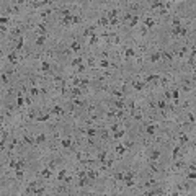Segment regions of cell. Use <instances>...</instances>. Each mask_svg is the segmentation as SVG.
<instances>
[{
    "label": "cell",
    "instance_id": "cell-1",
    "mask_svg": "<svg viewBox=\"0 0 196 196\" xmlns=\"http://www.w3.org/2000/svg\"><path fill=\"white\" fill-rule=\"evenodd\" d=\"M131 85H132V88H134V90H142V88L146 87V84H144V82H140V80H134Z\"/></svg>",
    "mask_w": 196,
    "mask_h": 196
},
{
    "label": "cell",
    "instance_id": "cell-2",
    "mask_svg": "<svg viewBox=\"0 0 196 196\" xmlns=\"http://www.w3.org/2000/svg\"><path fill=\"white\" fill-rule=\"evenodd\" d=\"M159 157H160V150H150V154H149L150 162H155Z\"/></svg>",
    "mask_w": 196,
    "mask_h": 196
},
{
    "label": "cell",
    "instance_id": "cell-3",
    "mask_svg": "<svg viewBox=\"0 0 196 196\" xmlns=\"http://www.w3.org/2000/svg\"><path fill=\"white\" fill-rule=\"evenodd\" d=\"M7 59H8V62H10V64H17L20 57H17V54H15V52H10L8 56H7Z\"/></svg>",
    "mask_w": 196,
    "mask_h": 196
},
{
    "label": "cell",
    "instance_id": "cell-4",
    "mask_svg": "<svg viewBox=\"0 0 196 196\" xmlns=\"http://www.w3.org/2000/svg\"><path fill=\"white\" fill-rule=\"evenodd\" d=\"M46 38H47V34H41V36L34 41V44H36V46H43V44L46 43Z\"/></svg>",
    "mask_w": 196,
    "mask_h": 196
},
{
    "label": "cell",
    "instance_id": "cell-5",
    "mask_svg": "<svg viewBox=\"0 0 196 196\" xmlns=\"http://www.w3.org/2000/svg\"><path fill=\"white\" fill-rule=\"evenodd\" d=\"M129 57H134V51L131 47H126L124 49V59H129Z\"/></svg>",
    "mask_w": 196,
    "mask_h": 196
},
{
    "label": "cell",
    "instance_id": "cell-6",
    "mask_svg": "<svg viewBox=\"0 0 196 196\" xmlns=\"http://www.w3.org/2000/svg\"><path fill=\"white\" fill-rule=\"evenodd\" d=\"M126 147H124V146H123V144H119V146H116V154H118V155H123V154H124V152H126Z\"/></svg>",
    "mask_w": 196,
    "mask_h": 196
},
{
    "label": "cell",
    "instance_id": "cell-7",
    "mask_svg": "<svg viewBox=\"0 0 196 196\" xmlns=\"http://www.w3.org/2000/svg\"><path fill=\"white\" fill-rule=\"evenodd\" d=\"M159 59H160V52H155V54H150V62H152V64L159 62Z\"/></svg>",
    "mask_w": 196,
    "mask_h": 196
},
{
    "label": "cell",
    "instance_id": "cell-8",
    "mask_svg": "<svg viewBox=\"0 0 196 196\" xmlns=\"http://www.w3.org/2000/svg\"><path fill=\"white\" fill-rule=\"evenodd\" d=\"M155 128H157V124H150V126H147V128H146L147 134H149V136H152V134L155 132Z\"/></svg>",
    "mask_w": 196,
    "mask_h": 196
},
{
    "label": "cell",
    "instance_id": "cell-9",
    "mask_svg": "<svg viewBox=\"0 0 196 196\" xmlns=\"http://www.w3.org/2000/svg\"><path fill=\"white\" fill-rule=\"evenodd\" d=\"M62 113H64V110H62L61 106H54V108H52V114H56V116H61Z\"/></svg>",
    "mask_w": 196,
    "mask_h": 196
},
{
    "label": "cell",
    "instance_id": "cell-10",
    "mask_svg": "<svg viewBox=\"0 0 196 196\" xmlns=\"http://www.w3.org/2000/svg\"><path fill=\"white\" fill-rule=\"evenodd\" d=\"M70 146H72V137H69V139H64V140H62V147L69 149Z\"/></svg>",
    "mask_w": 196,
    "mask_h": 196
},
{
    "label": "cell",
    "instance_id": "cell-11",
    "mask_svg": "<svg viewBox=\"0 0 196 196\" xmlns=\"http://www.w3.org/2000/svg\"><path fill=\"white\" fill-rule=\"evenodd\" d=\"M82 62H84V57H75L74 61H72V64H70V65H72V67H75V65H80Z\"/></svg>",
    "mask_w": 196,
    "mask_h": 196
},
{
    "label": "cell",
    "instance_id": "cell-12",
    "mask_svg": "<svg viewBox=\"0 0 196 196\" xmlns=\"http://www.w3.org/2000/svg\"><path fill=\"white\" fill-rule=\"evenodd\" d=\"M70 51H75V52H78V51H80V44H78L77 41H74V43L70 44Z\"/></svg>",
    "mask_w": 196,
    "mask_h": 196
},
{
    "label": "cell",
    "instance_id": "cell-13",
    "mask_svg": "<svg viewBox=\"0 0 196 196\" xmlns=\"http://www.w3.org/2000/svg\"><path fill=\"white\" fill-rule=\"evenodd\" d=\"M41 177L43 178H51V170H47V168H44V170H43V172H41Z\"/></svg>",
    "mask_w": 196,
    "mask_h": 196
},
{
    "label": "cell",
    "instance_id": "cell-14",
    "mask_svg": "<svg viewBox=\"0 0 196 196\" xmlns=\"http://www.w3.org/2000/svg\"><path fill=\"white\" fill-rule=\"evenodd\" d=\"M188 139H190V136H188V134H185V132H183V134H180V142H181V144H183V142H186Z\"/></svg>",
    "mask_w": 196,
    "mask_h": 196
},
{
    "label": "cell",
    "instance_id": "cell-15",
    "mask_svg": "<svg viewBox=\"0 0 196 196\" xmlns=\"http://www.w3.org/2000/svg\"><path fill=\"white\" fill-rule=\"evenodd\" d=\"M51 69V65L47 64V62H43V65H41V72H47Z\"/></svg>",
    "mask_w": 196,
    "mask_h": 196
},
{
    "label": "cell",
    "instance_id": "cell-16",
    "mask_svg": "<svg viewBox=\"0 0 196 196\" xmlns=\"http://www.w3.org/2000/svg\"><path fill=\"white\" fill-rule=\"evenodd\" d=\"M85 134L90 136V137H95V136H96V131L95 129H88V131H85Z\"/></svg>",
    "mask_w": 196,
    "mask_h": 196
},
{
    "label": "cell",
    "instance_id": "cell-17",
    "mask_svg": "<svg viewBox=\"0 0 196 196\" xmlns=\"http://www.w3.org/2000/svg\"><path fill=\"white\" fill-rule=\"evenodd\" d=\"M38 93H39V90H38V87H31V88H29V95H34V96H36Z\"/></svg>",
    "mask_w": 196,
    "mask_h": 196
},
{
    "label": "cell",
    "instance_id": "cell-18",
    "mask_svg": "<svg viewBox=\"0 0 196 196\" xmlns=\"http://www.w3.org/2000/svg\"><path fill=\"white\" fill-rule=\"evenodd\" d=\"M23 103H25L23 96H21V95H18V96H17V105H18V106H23Z\"/></svg>",
    "mask_w": 196,
    "mask_h": 196
},
{
    "label": "cell",
    "instance_id": "cell-19",
    "mask_svg": "<svg viewBox=\"0 0 196 196\" xmlns=\"http://www.w3.org/2000/svg\"><path fill=\"white\" fill-rule=\"evenodd\" d=\"M139 17H132V20H131V26H136L137 23H139Z\"/></svg>",
    "mask_w": 196,
    "mask_h": 196
},
{
    "label": "cell",
    "instance_id": "cell-20",
    "mask_svg": "<svg viewBox=\"0 0 196 196\" xmlns=\"http://www.w3.org/2000/svg\"><path fill=\"white\" fill-rule=\"evenodd\" d=\"M146 25H147L149 28H152V26L155 25V21H154V20H152V18H147V20H146Z\"/></svg>",
    "mask_w": 196,
    "mask_h": 196
},
{
    "label": "cell",
    "instance_id": "cell-21",
    "mask_svg": "<svg viewBox=\"0 0 196 196\" xmlns=\"http://www.w3.org/2000/svg\"><path fill=\"white\" fill-rule=\"evenodd\" d=\"M46 140V134H39L36 137V142H44Z\"/></svg>",
    "mask_w": 196,
    "mask_h": 196
},
{
    "label": "cell",
    "instance_id": "cell-22",
    "mask_svg": "<svg viewBox=\"0 0 196 196\" xmlns=\"http://www.w3.org/2000/svg\"><path fill=\"white\" fill-rule=\"evenodd\" d=\"M64 178H65V170H61L57 173V180H64Z\"/></svg>",
    "mask_w": 196,
    "mask_h": 196
},
{
    "label": "cell",
    "instance_id": "cell-23",
    "mask_svg": "<svg viewBox=\"0 0 196 196\" xmlns=\"http://www.w3.org/2000/svg\"><path fill=\"white\" fill-rule=\"evenodd\" d=\"M123 136H124V131H118V132L114 134V137H113V139H121Z\"/></svg>",
    "mask_w": 196,
    "mask_h": 196
},
{
    "label": "cell",
    "instance_id": "cell-24",
    "mask_svg": "<svg viewBox=\"0 0 196 196\" xmlns=\"http://www.w3.org/2000/svg\"><path fill=\"white\" fill-rule=\"evenodd\" d=\"M36 119H38V121H47V119H49V114H43V116H38Z\"/></svg>",
    "mask_w": 196,
    "mask_h": 196
},
{
    "label": "cell",
    "instance_id": "cell-25",
    "mask_svg": "<svg viewBox=\"0 0 196 196\" xmlns=\"http://www.w3.org/2000/svg\"><path fill=\"white\" fill-rule=\"evenodd\" d=\"M157 106H159L160 110H165V106H167V105H165V100H160V101L157 103Z\"/></svg>",
    "mask_w": 196,
    "mask_h": 196
},
{
    "label": "cell",
    "instance_id": "cell-26",
    "mask_svg": "<svg viewBox=\"0 0 196 196\" xmlns=\"http://www.w3.org/2000/svg\"><path fill=\"white\" fill-rule=\"evenodd\" d=\"M100 65H101V67H108V65H110V62H108L106 59H101V61H100Z\"/></svg>",
    "mask_w": 196,
    "mask_h": 196
},
{
    "label": "cell",
    "instance_id": "cell-27",
    "mask_svg": "<svg viewBox=\"0 0 196 196\" xmlns=\"http://www.w3.org/2000/svg\"><path fill=\"white\" fill-rule=\"evenodd\" d=\"M78 74H85V65H78Z\"/></svg>",
    "mask_w": 196,
    "mask_h": 196
},
{
    "label": "cell",
    "instance_id": "cell-28",
    "mask_svg": "<svg viewBox=\"0 0 196 196\" xmlns=\"http://www.w3.org/2000/svg\"><path fill=\"white\" fill-rule=\"evenodd\" d=\"M188 178H190V180H195V170H191V172L188 173Z\"/></svg>",
    "mask_w": 196,
    "mask_h": 196
},
{
    "label": "cell",
    "instance_id": "cell-29",
    "mask_svg": "<svg viewBox=\"0 0 196 196\" xmlns=\"http://www.w3.org/2000/svg\"><path fill=\"white\" fill-rule=\"evenodd\" d=\"M2 80H3V84H5V85L8 84V77H7V75H5V74L2 75Z\"/></svg>",
    "mask_w": 196,
    "mask_h": 196
},
{
    "label": "cell",
    "instance_id": "cell-30",
    "mask_svg": "<svg viewBox=\"0 0 196 196\" xmlns=\"http://www.w3.org/2000/svg\"><path fill=\"white\" fill-rule=\"evenodd\" d=\"M188 119L191 123H195V116H193V113H188Z\"/></svg>",
    "mask_w": 196,
    "mask_h": 196
},
{
    "label": "cell",
    "instance_id": "cell-31",
    "mask_svg": "<svg viewBox=\"0 0 196 196\" xmlns=\"http://www.w3.org/2000/svg\"><path fill=\"white\" fill-rule=\"evenodd\" d=\"M129 18H131L129 13H124V15H123V20H124V21H126V20H129Z\"/></svg>",
    "mask_w": 196,
    "mask_h": 196
},
{
    "label": "cell",
    "instance_id": "cell-32",
    "mask_svg": "<svg viewBox=\"0 0 196 196\" xmlns=\"http://www.w3.org/2000/svg\"><path fill=\"white\" fill-rule=\"evenodd\" d=\"M118 128H119L118 124H113V126H111V131H113V132H116V131H118Z\"/></svg>",
    "mask_w": 196,
    "mask_h": 196
},
{
    "label": "cell",
    "instance_id": "cell-33",
    "mask_svg": "<svg viewBox=\"0 0 196 196\" xmlns=\"http://www.w3.org/2000/svg\"><path fill=\"white\" fill-rule=\"evenodd\" d=\"M25 103H26V105H31V98H29V96H26V100H25Z\"/></svg>",
    "mask_w": 196,
    "mask_h": 196
},
{
    "label": "cell",
    "instance_id": "cell-34",
    "mask_svg": "<svg viewBox=\"0 0 196 196\" xmlns=\"http://www.w3.org/2000/svg\"><path fill=\"white\" fill-rule=\"evenodd\" d=\"M165 98H172V93L170 92H165Z\"/></svg>",
    "mask_w": 196,
    "mask_h": 196
}]
</instances>
